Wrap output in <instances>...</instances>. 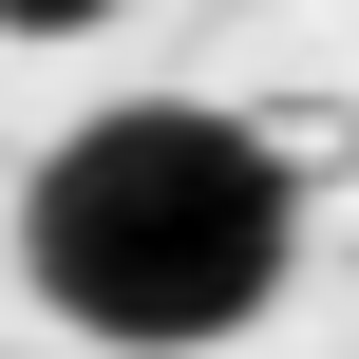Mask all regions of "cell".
<instances>
[{"instance_id": "6da1fadb", "label": "cell", "mask_w": 359, "mask_h": 359, "mask_svg": "<svg viewBox=\"0 0 359 359\" xmlns=\"http://www.w3.org/2000/svg\"><path fill=\"white\" fill-rule=\"evenodd\" d=\"M19 265L76 341L114 359H189L246 341L303 265V170L246 133V114H189V95H133V114H76L19 189Z\"/></svg>"}, {"instance_id": "7a4b0ae2", "label": "cell", "mask_w": 359, "mask_h": 359, "mask_svg": "<svg viewBox=\"0 0 359 359\" xmlns=\"http://www.w3.org/2000/svg\"><path fill=\"white\" fill-rule=\"evenodd\" d=\"M114 0H0V38H95Z\"/></svg>"}]
</instances>
